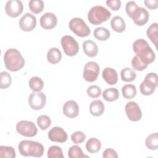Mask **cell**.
<instances>
[{
	"mask_svg": "<svg viewBox=\"0 0 158 158\" xmlns=\"http://www.w3.org/2000/svg\"><path fill=\"white\" fill-rule=\"evenodd\" d=\"M12 83L10 75L5 71L0 73V87L1 89H6L10 86Z\"/></svg>",
	"mask_w": 158,
	"mask_h": 158,
	"instance_id": "cell-33",
	"label": "cell"
},
{
	"mask_svg": "<svg viewBox=\"0 0 158 158\" xmlns=\"http://www.w3.org/2000/svg\"><path fill=\"white\" fill-rule=\"evenodd\" d=\"M104 99L108 102L116 101L119 97V92L115 88H110L105 89L102 93Z\"/></svg>",
	"mask_w": 158,
	"mask_h": 158,
	"instance_id": "cell-25",
	"label": "cell"
},
{
	"mask_svg": "<svg viewBox=\"0 0 158 158\" xmlns=\"http://www.w3.org/2000/svg\"><path fill=\"white\" fill-rule=\"evenodd\" d=\"M138 7V6H137L136 3L133 1H130L127 2L125 6V10L127 14L130 18L132 17L133 14L134 13L135 10L137 9Z\"/></svg>",
	"mask_w": 158,
	"mask_h": 158,
	"instance_id": "cell-40",
	"label": "cell"
},
{
	"mask_svg": "<svg viewBox=\"0 0 158 158\" xmlns=\"http://www.w3.org/2000/svg\"><path fill=\"white\" fill-rule=\"evenodd\" d=\"M87 94L91 98H99L101 94V89L97 85L89 86L86 90Z\"/></svg>",
	"mask_w": 158,
	"mask_h": 158,
	"instance_id": "cell-38",
	"label": "cell"
},
{
	"mask_svg": "<svg viewBox=\"0 0 158 158\" xmlns=\"http://www.w3.org/2000/svg\"><path fill=\"white\" fill-rule=\"evenodd\" d=\"M20 154L23 156L40 157L44 153V146L42 144L31 140H22L19 145Z\"/></svg>",
	"mask_w": 158,
	"mask_h": 158,
	"instance_id": "cell-3",
	"label": "cell"
},
{
	"mask_svg": "<svg viewBox=\"0 0 158 158\" xmlns=\"http://www.w3.org/2000/svg\"><path fill=\"white\" fill-rule=\"evenodd\" d=\"M5 67L8 70L17 72L23 67L25 59L21 53L15 48L7 49L4 55Z\"/></svg>",
	"mask_w": 158,
	"mask_h": 158,
	"instance_id": "cell-2",
	"label": "cell"
},
{
	"mask_svg": "<svg viewBox=\"0 0 158 158\" xmlns=\"http://www.w3.org/2000/svg\"><path fill=\"white\" fill-rule=\"evenodd\" d=\"M64 114L69 118H75L79 113V107L76 101L69 100L63 106Z\"/></svg>",
	"mask_w": 158,
	"mask_h": 158,
	"instance_id": "cell-17",
	"label": "cell"
},
{
	"mask_svg": "<svg viewBox=\"0 0 158 158\" xmlns=\"http://www.w3.org/2000/svg\"><path fill=\"white\" fill-rule=\"evenodd\" d=\"M83 49L85 54L89 57L96 56L98 52V48L95 42L92 40H86L83 43Z\"/></svg>",
	"mask_w": 158,
	"mask_h": 158,
	"instance_id": "cell-19",
	"label": "cell"
},
{
	"mask_svg": "<svg viewBox=\"0 0 158 158\" xmlns=\"http://www.w3.org/2000/svg\"><path fill=\"white\" fill-rule=\"evenodd\" d=\"M144 3L146 7L150 9H156L158 6L157 0H145Z\"/></svg>",
	"mask_w": 158,
	"mask_h": 158,
	"instance_id": "cell-43",
	"label": "cell"
},
{
	"mask_svg": "<svg viewBox=\"0 0 158 158\" xmlns=\"http://www.w3.org/2000/svg\"><path fill=\"white\" fill-rule=\"evenodd\" d=\"M149 15L148 11L142 7H138L133 14L131 19L138 26L145 25L149 20Z\"/></svg>",
	"mask_w": 158,
	"mask_h": 158,
	"instance_id": "cell-15",
	"label": "cell"
},
{
	"mask_svg": "<svg viewBox=\"0 0 158 158\" xmlns=\"http://www.w3.org/2000/svg\"><path fill=\"white\" fill-rule=\"evenodd\" d=\"M102 77L106 82L110 85L116 84L118 81L117 73L115 69L111 67L105 68L102 70Z\"/></svg>",
	"mask_w": 158,
	"mask_h": 158,
	"instance_id": "cell-18",
	"label": "cell"
},
{
	"mask_svg": "<svg viewBox=\"0 0 158 158\" xmlns=\"http://www.w3.org/2000/svg\"><path fill=\"white\" fill-rule=\"evenodd\" d=\"M122 93L123 96L126 99H132L136 94V88L132 84H127L122 86Z\"/></svg>",
	"mask_w": 158,
	"mask_h": 158,
	"instance_id": "cell-29",
	"label": "cell"
},
{
	"mask_svg": "<svg viewBox=\"0 0 158 158\" xmlns=\"http://www.w3.org/2000/svg\"><path fill=\"white\" fill-rule=\"evenodd\" d=\"M110 25L114 31L117 33H122L125 31L126 24L120 16H115L110 20Z\"/></svg>",
	"mask_w": 158,
	"mask_h": 158,
	"instance_id": "cell-21",
	"label": "cell"
},
{
	"mask_svg": "<svg viewBox=\"0 0 158 158\" xmlns=\"http://www.w3.org/2000/svg\"><path fill=\"white\" fill-rule=\"evenodd\" d=\"M28 85L30 88L33 92H39L41 91L44 86L43 80L38 77H31L28 81Z\"/></svg>",
	"mask_w": 158,
	"mask_h": 158,
	"instance_id": "cell-27",
	"label": "cell"
},
{
	"mask_svg": "<svg viewBox=\"0 0 158 158\" xmlns=\"http://www.w3.org/2000/svg\"><path fill=\"white\" fill-rule=\"evenodd\" d=\"M131 65L134 70L138 71H142L146 69L147 65L144 64L136 56H135L131 60Z\"/></svg>",
	"mask_w": 158,
	"mask_h": 158,
	"instance_id": "cell-37",
	"label": "cell"
},
{
	"mask_svg": "<svg viewBox=\"0 0 158 158\" xmlns=\"http://www.w3.org/2000/svg\"><path fill=\"white\" fill-rule=\"evenodd\" d=\"M101 148V141L96 138H89L86 143V150L91 154L98 152Z\"/></svg>",
	"mask_w": 158,
	"mask_h": 158,
	"instance_id": "cell-23",
	"label": "cell"
},
{
	"mask_svg": "<svg viewBox=\"0 0 158 158\" xmlns=\"http://www.w3.org/2000/svg\"><path fill=\"white\" fill-rule=\"evenodd\" d=\"M93 35L97 40L99 41H106L109 38L110 33L107 28L100 27L94 29Z\"/></svg>",
	"mask_w": 158,
	"mask_h": 158,
	"instance_id": "cell-26",
	"label": "cell"
},
{
	"mask_svg": "<svg viewBox=\"0 0 158 158\" xmlns=\"http://www.w3.org/2000/svg\"><path fill=\"white\" fill-rule=\"evenodd\" d=\"M15 128L20 135L26 137L35 136L38 132V129L35 123L28 120L19 122L16 125Z\"/></svg>",
	"mask_w": 158,
	"mask_h": 158,
	"instance_id": "cell-8",
	"label": "cell"
},
{
	"mask_svg": "<svg viewBox=\"0 0 158 158\" xmlns=\"http://www.w3.org/2000/svg\"><path fill=\"white\" fill-rule=\"evenodd\" d=\"M46 102V97L43 92H33L28 96V104L33 110H40Z\"/></svg>",
	"mask_w": 158,
	"mask_h": 158,
	"instance_id": "cell-10",
	"label": "cell"
},
{
	"mask_svg": "<svg viewBox=\"0 0 158 158\" xmlns=\"http://www.w3.org/2000/svg\"><path fill=\"white\" fill-rule=\"evenodd\" d=\"M158 84L157 75L156 73H148L139 85L140 92L144 96H150L154 91Z\"/></svg>",
	"mask_w": 158,
	"mask_h": 158,
	"instance_id": "cell-5",
	"label": "cell"
},
{
	"mask_svg": "<svg viewBox=\"0 0 158 158\" xmlns=\"http://www.w3.org/2000/svg\"><path fill=\"white\" fill-rule=\"evenodd\" d=\"M120 76L122 81L125 82H130L135 80L136 74L133 69L129 67H126L121 70Z\"/></svg>",
	"mask_w": 158,
	"mask_h": 158,
	"instance_id": "cell-28",
	"label": "cell"
},
{
	"mask_svg": "<svg viewBox=\"0 0 158 158\" xmlns=\"http://www.w3.org/2000/svg\"><path fill=\"white\" fill-rule=\"evenodd\" d=\"M62 59V53L57 48H52L47 52L48 61L52 64L59 63Z\"/></svg>",
	"mask_w": 158,
	"mask_h": 158,
	"instance_id": "cell-22",
	"label": "cell"
},
{
	"mask_svg": "<svg viewBox=\"0 0 158 158\" xmlns=\"http://www.w3.org/2000/svg\"><path fill=\"white\" fill-rule=\"evenodd\" d=\"M89 112L91 114L95 117L102 115L104 112V105L101 100H94L92 101L89 106Z\"/></svg>",
	"mask_w": 158,
	"mask_h": 158,
	"instance_id": "cell-20",
	"label": "cell"
},
{
	"mask_svg": "<svg viewBox=\"0 0 158 158\" xmlns=\"http://www.w3.org/2000/svg\"><path fill=\"white\" fill-rule=\"evenodd\" d=\"M30 10L35 14L41 12L44 8V2L41 0H31L28 2Z\"/></svg>",
	"mask_w": 158,
	"mask_h": 158,
	"instance_id": "cell-32",
	"label": "cell"
},
{
	"mask_svg": "<svg viewBox=\"0 0 158 158\" xmlns=\"http://www.w3.org/2000/svg\"><path fill=\"white\" fill-rule=\"evenodd\" d=\"M111 17L110 12L101 6H94L88 12V19L93 25H99Z\"/></svg>",
	"mask_w": 158,
	"mask_h": 158,
	"instance_id": "cell-4",
	"label": "cell"
},
{
	"mask_svg": "<svg viewBox=\"0 0 158 158\" xmlns=\"http://www.w3.org/2000/svg\"><path fill=\"white\" fill-rule=\"evenodd\" d=\"M19 25L23 31H32L36 27V19L34 15L27 12L21 17Z\"/></svg>",
	"mask_w": 158,
	"mask_h": 158,
	"instance_id": "cell-13",
	"label": "cell"
},
{
	"mask_svg": "<svg viewBox=\"0 0 158 158\" xmlns=\"http://www.w3.org/2000/svg\"><path fill=\"white\" fill-rule=\"evenodd\" d=\"M86 135L81 131H77L73 133L71 135V139L75 144H80L85 141Z\"/></svg>",
	"mask_w": 158,
	"mask_h": 158,
	"instance_id": "cell-39",
	"label": "cell"
},
{
	"mask_svg": "<svg viewBox=\"0 0 158 158\" xmlns=\"http://www.w3.org/2000/svg\"><path fill=\"white\" fill-rule=\"evenodd\" d=\"M133 49L136 56L146 65L153 62L156 55L148 43L144 39L136 40L133 44Z\"/></svg>",
	"mask_w": 158,
	"mask_h": 158,
	"instance_id": "cell-1",
	"label": "cell"
},
{
	"mask_svg": "<svg viewBox=\"0 0 158 158\" xmlns=\"http://www.w3.org/2000/svg\"><path fill=\"white\" fill-rule=\"evenodd\" d=\"M37 123L39 127L43 130H46L51 124V120L49 116L46 115H41L37 118Z\"/></svg>",
	"mask_w": 158,
	"mask_h": 158,
	"instance_id": "cell-36",
	"label": "cell"
},
{
	"mask_svg": "<svg viewBox=\"0 0 158 158\" xmlns=\"http://www.w3.org/2000/svg\"><path fill=\"white\" fill-rule=\"evenodd\" d=\"M15 151L13 147L7 146H0V157H15Z\"/></svg>",
	"mask_w": 158,
	"mask_h": 158,
	"instance_id": "cell-35",
	"label": "cell"
},
{
	"mask_svg": "<svg viewBox=\"0 0 158 158\" xmlns=\"http://www.w3.org/2000/svg\"><path fill=\"white\" fill-rule=\"evenodd\" d=\"M146 34L148 37L151 40L152 43L157 48V40H158V23H152L148 28L146 31Z\"/></svg>",
	"mask_w": 158,
	"mask_h": 158,
	"instance_id": "cell-24",
	"label": "cell"
},
{
	"mask_svg": "<svg viewBox=\"0 0 158 158\" xmlns=\"http://www.w3.org/2000/svg\"><path fill=\"white\" fill-rule=\"evenodd\" d=\"M125 112L128 119L133 122H138L142 117V112L138 104L134 101L127 102L125 107Z\"/></svg>",
	"mask_w": 158,
	"mask_h": 158,
	"instance_id": "cell-11",
	"label": "cell"
},
{
	"mask_svg": "<svg viewBox=\"0 0 158 158\" xmlns=\"http://www.w3.org/2000/svg\"><path fill=\"white\" fill-rule=\"evenodd\" d=\"M99 71L100 67L96 62L89 61L84 67L83 77L88 82L95 81L98 78Z\"/></svg>",
	"mask_w": 158,
	"mask_h": 158,
	"instance_id": "cell-9",
	"label": "cell"
},
{
	"mask_svg": "<svg viewBox=\"0 0 158 158\" xmlns=\"http://www.w3.org/2000/svg\"><path fill=\"white\" fill-rule=\"evenodd\" d=\"M57 23V19L56 15L51 12L44 14L40 18V25L42 28L46 30L54 28Z\"/></svg>",
	"mask_w": 158,
	"mask_h": 158,
	"instance_id": "cell-16",
	"label": "cell"
},
{
	"mask_svg": "<svg viewBox=\"0 0 158 158\" xmlns=\"http://www.w3.org/2000/svg\"><path fill=\"white\" fill-rule=\"evenodd\" d=\"M47 156L48 158H64L62 149L57 146H51L47 152Z\"/></svg>",
	"mask_w": 158,
	"mask_h": 158,
	"instance_id": "cell-34",
	"label": "cell"
},
{
	"mask_svg": "<svg viewBox=\"0 0 158 158\" xmlns=\"http://www.w3.org/2000/svg\"><path fill=\"white\" fill-rule=\"evenodd\" d=\"M102 157L104 158H108V157H112V158H117L118 155L117 152L112 149V148H107L102 154Z\"/></svg>",
	"mask_w": 158,
	"mask_h": 158,
	"instance_id": "cell-42",
	"label": "cell"
},
{
	"mask_svg": "<svg viewBox=\"0 0 158 158\" xmlns=\"http://www.w3.org/2000/svg\"><path fill=\"white\" fill-rule=\"evenodd\" d=\"M69 28L73 33L80 37L88 36L91 33L89 27L82 19L79 17H74L70 20Z\"/></svg>",
	"mask_w": 158,
	"mask_h": 158,
	"instance_id": "cell-6",
	"label": "cell"
},
{
	"mask_svg": "<svg viewBox=\"0 0 158 158\" xmlns=\"http://www.w3.org/2000/svg\"><path fill=\"white\" fill-rule=\"evenodd\" d=\"M49 139L53 142L64 143L67 140L68 135L64 130L59 127L52 128L48 132Z\"/></svg>",
	"mask_w": 158,
	"mask_h": 158,
	"instance_id": "cell-14",
	"label": "cell"
},
{
	"mask_svg": "<svg viewBox=\"0 0 158 158\" xmlns=\"http://www.w3.org/2000/svg\"><path fill=\"white\" fill-rule=\"evenodd\" d=\"M107 6L113 10H117L121 7V1L120 0H107Z\"/></svg>",
	"mask_w": 158,
	"mask_h": 158,
	"instance_id": "cell-41",
	"label": "cell"
},
{
	"mask_svg": "<svg viewBox=\"0 0 158 158\" xmlns=\"http://www.w3.org/2000/svg\"><path fill=\"white\" fill-rule=\"evenodd\" d=\"M61 45L65 54L68 56H75L79 51V45L77 41L70 35H65L60 40Z\"/></svg>",
	"mask_w": 158,
	"mask_h": 158,
	"instance_id": "cell-7",
	"label": "cell"
},
{
	"mask_svg": "<svg viewBox=\"0 0 158 158\" xmlns=\"http://www.w3.org/2000/svg\"><path fill=\"white\" fill-rule=\"evenodd\" d=\"M68 156L70 158L88 157V156L83 154L81 148L77 145H73L69 148L68 151Z\"/></svg>",
	"mask_w": 158,
	"mask_h": 158,
	"instance_id": "cell-31",
	"label": "cell"
},
{
	"mask_svg": "<svg viewBox=\"0 0 158 158\" xmlns=\"http://www.w3.org/2000/svg\"><path fill=\"white\" fill-rule=\"evenodd\" d=\"M23 10V5L21 1L10 0L5 6V12L6 14L11 17H18Z\"/></svg>",
	"mask_w": 158,
	"mask_h": 158,
	"instance_id": "cell-12",
	"label": "cell"
},
{
	"mask_svg": "<svg viewBox=\"0 0 158 158\" xmlns=\"http://www.w3.org/2000/svg\"><path fill=\"white\" fill-rule=\"evenodd\" d=\"M145 144L146 147L151 150H156L158 144V134L154 133L149 135L146 139Z\"/></svg>",
	"mask_w": 158,
	"mask_h": 158,
	"instance_id": "cell-30",
	"label": "cell"
}]
</instances>
